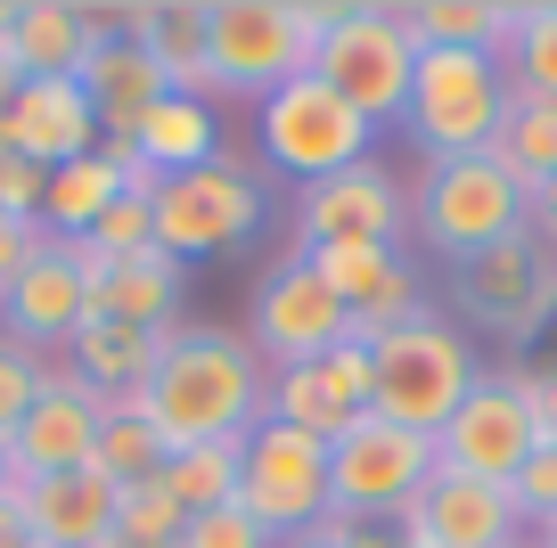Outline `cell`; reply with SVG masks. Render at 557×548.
<instances>
[{
	"mask_svg": "<svg viewBox=\"0 0 557 548\" xmlns=\"http://www.w3.org/2000/svg\"><path fill=\"white\" fill-rule=\"evenodd\" d=\"M9 34H17V0H0V58H9Z\"/></svg>",
	"mask_w": 557,
	"mask_h": 548,
	"instance_id": "43",
	"label": "cell"
},
{
	"mask_svg": "<svg viewBox=\"0 0 557 548\" xmlns=\"http://www.w3.org/2000/svg\"><path fill=\"white\" fill-rule=\"evenodd\" d=\"M41 369H50V352H34V344L0 336V443L17 434V418L41 401Z\"/></svg>",
	"mask_w": 557,
	"mask_h": 548,
	"instance_id": "33",
	"label": "cell"
},
{
	"mask_svg": "<svg viewBox=\"0 0 557 548\" xmlns=\"http://www.w3.org/2000/svg\"><path fill=\"white\" fill-rule=\"evenodd\" d=\"M41 246H50V229H41V222H17V213H0V287H9V278H17L25 262L41 254Z\"/></svg>",
	"mask_w": 557,
	"mask_h": 548,
	"instance_id": "39",
	"label": "cell"
},
{
	"mask_svg": "<svg viewBox=\"0 0 557 548\" xmlns=\"http://www.w3.org/2000/svg\"><path fill=\"white\" fill-rule=\"evenodd\" d=\"M157 246L173 262H197V254H230V246H246L262 222H271V189H262V172L238 164V155H213V164L197 172H173V180H157Z\"/></svg>",
	"mask_w": 557,
	"mask_h": 548,
	"instance_id": "8",
	"label": "cell"
},
{
	"mask_svg": "<svg viewBox=\"0 0 557 548\" xmlns=\"http://www.w3.org/2000/svg\"><path fill=\"white\" fill-rule=\"evenodd\" d=\"M410 74H418V34H410L401 9H385V0L329 9V34H320V50H312V83H329L361 123H377V132L401 123Z\"/></svg>",
	"mask_w": 557,
	"mask_h": 548,
	"instance_id": "5",
	"label": "cell"
},
{
	"mask_svg": "<svg viewBox=\"0 0 557 548\" xmlns=\"http://www.w3.org/2000/svg\"><path fill=\"white\" fill-rule=\"evenodd\" d=\"M99 410H107V394H90L66 360H50V369H41V401L17 418V434H9V466H17V483H41V475H74V466H90Z\"/></svg>",
	"mask_w": 557,
	"mask_h": 548,
	"instance_id": "14",
	"label": "cell"
},
{
	"mask_svg": "<svg viewBox=\"0 0 557 548\" xmlns=\"http://www.w3.org/2000/svg\"><path fill=\"white\" fill-rule=\"evenodd\" d=\"M533 238H557V180L533 189Z\"/></svg>",
	"mask_w": 557,
	"mask_h": 548,
	"instance_id": "42",
	"label": "cell"
},
{
	"mask_svg": "<svg viewBox=\"0 0 557 548\" xmlns=\"http://www.w3.org/2000/svg\"><path fill=\"white\" fill-rule=\"evenodd\" d=\"M508 499H517V515H524V532H541V524H557V443H541L533 459L517 466V483H508Z\"/></svg>",
	"mask_w": 557,
	"mask_h": 548,
	"instance_id": "36",
	"label": "cell"
},
{
	"mask_svg": "<svg viewBox=\"0 0 557 548\" xmlns=\"http://www.w3.org/2000/svg\"><path fill=\"white\" fill-rule=\"evenodd\" d=\"M492 164H500L524 197H533L541 180H557V99L508 90V115H500V132H492Z\"/></svg>",
	"mask_w": 557,
	"mask_h": 548,
	"instance_id": "27",
	"label": "cell"
},
{
	"mask_svg": "<svg viewBox=\"0 0 557 548\" xmlns=\"http://www.w3.org/2000/svg\"><path fill=\"white\" fill-rule=\"evenodd\" d=\"M90 246H99L107 262H123V254H148V246H157V205L123 189L115 205L99 213V229H90Z\"/></svg>",
	"mask_w": 557,
	"mask_h": 548,
	"instance_id": "34",
	"label": "cell"
},
{
	"mask_svg": "<svg viewBox=\"0 0 557 548\" xmlns=\"http://www.w3.org/2000/svg\"><path fill=\"white\" fill-rule=\"evenodd\" d=\"M74 262L90 278V320H115V327H181V295H189V262H173L164 246L148 254H123L107 262L90 238H66Z\"/></svg>",
	"mask_w": 557,
	"mask_h": 548,
	"instance_id": "17",
	"label": "cell"
},
{
	"mask_svg": "<svg viewBox=\"0 0 557 548\" xmlns=\"http://www.w3.org/2000/svg\"><path fill=\"white\" fill-rule=\"evenodd\" d=\"M132 148H139V164L157 172V180H173V172H197V164H213V155H222V107L164 90V99L139 115Z\"/></svg>",
	"mask_w": 557,
	"mask_h": 548,
	"instance_id": "25",
	"label": "cell"
},
{
	"mask_svg": "<svg viewBox=\"0 0 557 548\" xmlns=\"http://www.w3.org/2000/svg\"><path fill=\"white\" fill-rule=\"evenodd\" d=\"M9 132H17V155L41 164V172H58V164H74V155L99 148V115H90L83 83H17Z\"/></svg>",
	"mask_w": 557,
	"mask_h": 548,
	"instance_id": "23",
	"label": "cell"
},
{
	"mask_svg": "<svg viewBox=\"0 0 557 548\" xmlns=\"http://www.w3.org/2000/svg\"><path fill=\"white\" fill-rule=\"evenodd\" d=\"M238 508L255 515L271 540H296L329 515V443L262 418L246 434V466H238Z\"/></svg>",
	"mask_w": 557,
	"mask_h": 548,
	"instance_id": "11",
	"label": "cell"
},
{
	"mask_svg": "<svg viewBox=\"0 0 557 548\" xmlns=\"http://www.w3.org/2000/svg\"><path fill=\"white\" fill-rule=\"evenodd\" d=\"M278 548H352V540H320V532H296V540H278Z\"/></svg>",
	"mask_w": 557,
	"mask_h": 548,
	"instance_id": "44",
	"label": "cell"
},
{
	"mask_svg": "<svg viewBox=\"0 0 557 548\" xmlns=\"http://www.w3.org/2000/svg\"><path fill=\"white\" fill-rule=\"evenodd\" d=\"M17 508L34 524V548H107V532H115V483L74 466V475L17 483Z\"/></svg>",
	"mask_w": 557,
	"mask_h": 548,
	"instance_id": "21",
	"label": "cell"
},
{
	"mask_svg": "<svg viewBox=\"0 0 557 548\" xmlns=\"http://www.w3.org/2000/svg\"><path fill=\"white\" fill-rule=\"evenodd\" d=\"M500 115H508V74H500L492 50H418L410 107H401V132H410L418 164H435V155H484Z\"/></svg>",
	"mask_w": 557,
	"mask_h": 548,
	"instance_id": "6",
	"label": "cell"
},
{
	"mask_svg": "<svg viewBox=\"0 0 557 548\" xmlns=\"http://www.w3.org/2000/svg\"><path fill=\"white\" fill-rule=\"evenodd\" d=\"M123 197V180H115V155L107 148H90V155H74V164H58L50 172V197H41V229L50 238H90L99 229V213Z\"/></svg>",
	"mask_w": 557,
	"mask_h": 548,
	"instance_id": "28",
	"label": "cell"
},
{
	"mask_svg": "<svg viewBox=\"0 0 557 548\" xmlns=\"http://www.w3.org/2000/svg\"><path fill=\"white\" fill-rule=\"evenodd\" d=\"M115 34H132L139 50L157 58V74L181 90V99H213V66H206V0H139V9H115Z\"/></svg>",
	"mask_w": 557,
	"mask_h": 548,
	"instance_id": "20",
	"label": "cell"
},
{
	"mask_svg": "<svg viewBox=\"0 0 557 548\" xmlns=\"http://www.w3.org/2000/svg\"><path fill=\"white\" fill-rule=\"evenodd\" d=\"M329 34L320 0H206V66L222 99H271L296 74H312V50Z\"/></svg>",
	"mask_w": 557,
	"mask_h": 548,
	"instance_id": "3",
	"label": "cell"
},
{
	"mask_svg": "<svg viewBox=\"0 0 557 548\" xmlns=\"http://www.w3.org/2000/svg\"><path fill=\"white\" fill-rule=\"evenodd\" d=\"M255 148H262V164H271L278 180L312 189L329 172H352V164L377 155V123H361L329 83L296 74L287 90H271V99L255 107Z\"/></svg>",
	"mask_w": 557,
	"mask_h": 548,
	"instance_id": "7",
	"label": "cell"
},
{
	"mask_svg": "<svg viewBox=\"0 0 557 548\" xmlns=\"http://www.w3.org/2000/svg\"><path fill=\"white\" fill-rule=\"evenodd\" d=\"M394 540L401 548H508L524 540V515L500 483H468V475H443L394 515Z\"/></svg>",
	"mask_w": 557,
	"mask_h": 548,
	"instance_id": "15",
	"label": "cell"
},
{
	"mask_svg": "<svg viewBox=\"0 0 557 548\" xmlns=\"http://www.w3.org/2000/svg\"><path fill=\"white\" fill-rule=\"evenodd\" d=\"M107 34H115V9H90V0H17L9 66L25 83H74L90 41H107Z\"/></svg>",
	"mask_w": 557,
	"mask_h": 548,
	"instance_id": "19",
	"label": "cell"
},
{
	"mask_svg": "<svg viewBox=\"0 0 557 548\" xmlns=\"http://www.w3.org/2000/svg\"><path fill=\"white\" fill-rule=\"evenodd\" d=\"M426 483H435V434L385 426L377 410H361L329 443V508L352 524H394Z\"/></svg>",
	"mask_w": 557,
	"mask_h": 548,
	"instance_id": "9",
	"label": "cell"
},
{
	"mask_svg": "<svg viewBox=\"0 0 557 548\" xmlns=\"http://www.w3.org/2000/svg\"><path fill=\"white\" fill-rule=\"evenodd\" d=\"M533 540H541V548H557V524H541V532H533Z\"/></svg>",
	"mask_w": 557,
	"mask_h": 548,
	"instance_id": "46",
	"label": "cell"
},
{
	"mask_svg": "<svg viewBox=\"0 0 557 548\" xmlns=\"http://www.w3.org/2000/svg\"><path fill=\"white\" fill-rule=\"evenodd\" d=\"M451 303L468 311L484 336H500V344H533L541 327V303H533V229H517V238H500V246H484L475 262H459L451 271Z\"/></svg>",
	"mask_w": 557,
	"mask_h": 548,
	"instance_id": "18",
	"label": "cell"
},
{
	"mask_svg": "<svg viewBox=\"0 0 557 548\" xmlns=\"http://www.w3.org/2000/svg\"><path fill=\"white\" fill-rule=\"evenodd\" d=\"M500 74H508V90L557 99V0H533V9H517V17H508Z\"/></svg>",
	"mask_w": 557,
	"mask_h": 548,
	"instance_id": "32",
	"label": "cell"
},
{
	"mask_svg": "<svg viewBox=\"0 0 557 548\" xmlns=\"http://www.w3.org/2000/svg\"><path fill=\"white\" fill-rule=\"evenodd\" d=\"M164 459H173V443L157 434V418L139 410V394H107L99 443H90V475H107L115 491H132V483H157Z\"/></svg>",
	"mask_w": 557,
	"mask_h": 548,
	"instance_id": "26",
	"label": "cell"
},
{
	"mask_svg": "<svg viewBox=\"0 0 557 548\" xmlns=\"http://www.w3.org/2000/svg\"><path fill=\"white\" fill-rule=\"evenodd\" d=\"M345 336H352V311L312 278L304 254H287L255 287V303H246V344H255V360H271V369H304V360L336 352Z\"/></svg>",
	"mask_w": 557,
	"mask_h": 548,
	"instance_id": "13",
	"label": "cell"
},
{
	"mask_svg": "<svg viewBox=\"0 0 557 548\" xmlns=\"http://www.w3.org/2000/svg\"><path fill=\"white\" fill-rule=\"evenodd\" d=\"M83 320H90V278H83V262H74L66 238H50L0 287V336L34 344V352H66Z\"/></svg>",
	"mask_w": 557,
	"mask_h": 548,
	"instance_id": "16",
	"label": "cell"
},
{
	"mask_svg": "<svg viewBox=\"0 0 557 548\" xmlns=\"http://www.w3.org/2000/svg\"><path fill=\"white\" fill-rule=\"evenodd\" d=\"M401 17H410L418 50H492L500 58L517 9H500V0H410Z\"/></svg>",
	"mask_w": 557,
	"mask_h": 548,
	"instance_id": "29",
	"label": "cell"
},
{
	"mask_svg": "<svg viewBox=\"0 0 557 548\" xmlns=\"http://www.w3.org/2000/svg\"><path fill=\"white\" fill-rule=\"evenodd\" d=\"M517 385H524V401H533L541 443H557V369H517Z\"/></svg>",
	"mask_w": 557,
	"mask_h": 548,
	"instance_id": "40",
	"label": "cell"
},
{
	"mask_svg": "<svg viewBox=\"0 0 557 548\" xmlns=\"http://www.w3.org/2000/svg\"><path fill=\"white\" fill-rule=\"evenodd\" d=\"M517 229H533V197L492 164V148L418 164V180H410V238L426 246V254H443L459 271V262H475L484 246L517 238Z\"/></svg>",
	"mask_w": 557,
	"mask_h": 548,
	"instance_id": "4",
	"label": "cell"
},
{
	"mask_svg": "<svg viewBox=\"0 0 557 548\" xmlns=\"http://www.w3.org/2000/svg\"><path fill=\"white\" fill-rule=\"evenodd\" d=\"M238 466H246V443H197V450H173L157 483L181 499V515H206L238 499Z\"/></svg>",
	"mask_w": 557,
	"mask_h": 548,
	"instance_id": "30",
	"label": "cell"
},
{
	"mask_svg": "<svg viewBox=\"0 0 557 548\" xmlns=\"http://www.w3.org/2000/svg\"><path fill=\"white\" fill-rule=\"evenodd\" d=\"M401 238H410V189L377 155L296 189V254H312V246H401Z\"/></svg>",
	"mask_w": 557,
	"mask_h": 548,
	"instance_id": "12",
	"label": "cell"
},
{
	"mask_svg": "<svg viewBox=\"0 0 557 548\" xmlns=\"http://www.w3.org/2000/svg\"><path fill=\"white\" fill-rule=\"evenodd\" d=\"M83 99H90V115H99V139H132L139 132V115L164 99V74H157V58L139 50L132 34H107V41H90V58H83Z\"/></svg>",
	"mask_w": 557,
	"mask_h": 548,
	"instance_id": "22",
	"label": "cell"
},
{
	"mask_svg": "<svg viewBox=\"0 0 557 548\" xmlns=\"http://www.w3.org/2000/svg\"><path fill=\"white\" fill-rule=\"evenodd\" d=\"M41 197H50V172L25 164L17 148L0 155V213H17V222H41Z\"/></svg>",
	"mask_w": 557,
	"mask_h": 548,
	"instance_id": "37",
	"label": "cell"
},
{
	"mask_svg": "<svg viewBox=\"0 0 557 548\" xmlns=\"http://www.w3.org/2000/svg\"><path fill=\"white\" fill-rule=\"evenodd\" d=\"M9 483H17V466H9V443H0V499H9Z\"/></svg>",
	"mask_w": 557,
	"mask_h": 548,
	"instance_id": "45",
	"label": "cell"
},
{
	"mask_svg": "<svg viewBox=\"0 0 557 548\" xmlns=\"http://www.w3.org/2000/svg\"><path fill=\"white\" fill-rule=\"evenodd\" d=\"M0 548H34V524H25V508H17V483L0 499Z\"/></svg>",
	"mask_w": 557,
	"mask_h": 548,
	"instance_id": "41",
	"label": "cell"
},
{
	"mask_svg": "<svg viewBox=\"0 0 557 548\" xmlns=\"http://www.w3.org/2000/svg\"><path fill=\"white\" fill-rule=\"evenodd\" d=\"M164 344L173 327H115V320H83L66 344V369L90 385V394H139V385L157 377Z\"/></svg>",
	"mask_w": 557,
	"mask_h": 548,
	"instance_id": "24",
	"label": "cell"
},
{
	"mask_svg": "<svg viewBox=\"0 0 557 548\" xmlns=\"http://www.w3.org/2000/svg\"><path fill=\"white\" fill-rule=\"evenodd\" d=\"M508 548H541V540H533V532H524V540H508Z\"/></svg>",
	"mask_w": 557,
	"mask_h": 548,
	"instance_id": "47",
	"label": "cell"
},
{
	"mask_svg": "<svg viewBox=\"0 0 557 548\" xmlns=\"http://www.w3.org/2000/svg\"><path fill=\"white\" fill-rule=\"evenodd\" d=\"M181 548H278V540H271V532H262L255 515L238 508V499H230V508L189 515V524H181Z\"/></svg>",
	"mask_w": 557,
	"mask_h": 548,
	"instance_id": "35",
	"label": "cell"
},
{
	"mask_svg": "<svg viewBox=\"0 0 557 548\" xmlns=\"http://www.w3.org/2000/svg\"><path fill=\"white\" fill-rule=\"evenodd\" d=\"M304 369H320V377L336 385V394L352 401V410H369V344H336V352H320V360H304Z\"/></svg>",
	"mask_w": 557,
	"mask_h": 548,
	"instance_id": "38",
	"label": "cell"
},
{
	"mask_svg": "<svg viewBox=\"0 0 557 548\" xmlns=\"http://www.w3.org/2000/svg\"><path fill=\"white\" fill-rule=\"evenodd\" d=\"M139 410L157 418V434L173 450L197 443H246L271 418V369L255 360V344L230 327H173L157 377L139 385Z\"/></svg>",
	"mask_w": 557,
	"mask_h": 548,
	"instance_id": "1",
	"label": "cell"
},
{
	"mask_svg": "<svg viewBox=\"0 0 557 548\" xmlns=\"http://www.w3.org/2000/svg\"><path fill=\"white\" fill-rule=\"evenodd\" d=\"M541 450V426H533V401H524L517 369H484L475 394L443 418L435 434V466L443 475H468V483H517V466Z\"/></svg>",
	"mask_w": 557,
	"mask_h": 548,
	"instance_id": "10",
	"label": "cell"
},
{
	"mask_svg": "<svg viewBox=\"0 0 557 548\" xmlns=\"http://www.w3.org/2000/svg\"><path fill=\"white\" fill-rule=\"evenodd\" d=\"M271 418H278V426H296V434H312V443H336L361 410H352L320 369H271Z\"/></svg>",
	"mask_w": 557,
	"mask_h": 548,
	"instance_id": "31",
	"label": "cell"
},
{
	"mask_svg": "<svg viewBox=\"0 0 557 548\" xmlns=\"http://www.w3.org/2000/svg\"><path fill=\"white\" fill-rule=\"evenodd\" d=\"M484 360H475L468 327L443 320V311H418L410 327L369 344V410L385 426H410V434H443V418L475 394Z\"/></svg>",
	"mask_w": 557,
	"mask_h": 548,
	"instance_id": "2",
	"label": "cell"
}]
</instances>
